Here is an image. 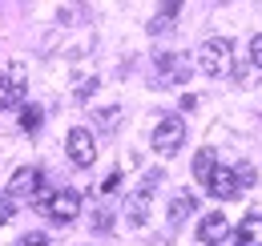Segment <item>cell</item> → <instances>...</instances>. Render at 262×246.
I'll return each mask as SVG.
<instances>
[{
	"instance_id": "obj_8",
	"label": "cell",
	"mask_w": 262,
	"mask_h": 246,
	"mask_svg": "<svg viewBox=\"0 0 262 246\" xmlns=\"http://www.w3.org/2000/svg\"><path fill=\"white\" fill-rule=\"evenodd\" d=\"M158 77H162V85H178L190 77V61L178 53H158Z\"/></svg>"
},
{
	"instance_id": "obj_10",
	"label": "cell",
	"mask_w": 262,
	"mask_h": 246,
	"mask_svg": "<svg viewBox=\"0 0 262 246\" xmlns=\"http://www.w3.org/2000/svg\"><path fill=\"white\" fill-rule=\"evenodd\" d=\"M206 190H210V198H234L238 194V182H234V170H214L210 174V182H206Z\"/></svg>"
},
{
	"instance_id": "obj_15",
	"label": "cell",
	"mask_w": 262,
	"mask_h": 246,
	"mask_svg": "<svg viewBox=\"0 0 262 246\" xmlns=\"http://www.w3.org/2000/svg\"><path fill=\"white\" fill-rule=\"evenodd\" d=\"M234 182H238V190H242V186H254L258 182L254 166H250V161H238V166H234Z\"/></svg>"
},
{
	"instance_id": "obj_1",
	"label": "cell",
	"mask_w": 262,
	"mask_h": 246,
	"mask_svg": "<svg viewBox=\"0 0 262 246\" xmlns=\"http://www.w3.org/2000/svg\"><path fill=\"white\" fill-rule=\"evenodd\" d=\"M230 65H234V45H230L226 36L202 40V49H198V69H202L206 77H226Z\"/></svg>"
},
{
	"instance_id": "obj_21",
	"label": "cell",
	"mask_w": 262,
	"mask_h": 246,
	"mask_svg": "<svg viewBox=\"0 0 262 246\" xmlns=\"http://www.w3.org/2000/svg\"><path fill=\"white\" fill-rule=\"evenodd\" d=\"M8 218H12V202H8V198H0V226H4Z\"/></svg>"
},
{
	"instance_id": "obj_20",
	"label": "cell",
	"mask_w": 262,
	"mask_h": 246,
	"mask_svg": "<svg viewBox=\"0 0 262 246\" xmlns=\"http://www.w3.org/2000/svg\"><path fill=\"white\" fill-rule=\"evenodd\" d=\"M117 186H121V174H117V170H113V174H109V178H105V182H101V194H113V190H117Z\"/></svg>"
},
{
	"instance_id": "obj_2",
	"label": "cell",
	"mask_w": 262,
	"mask_h": 246,
	"mask_svg": "<svg viewBox=\"0 0 262 246\" xmlns=\"http://www.w3.org/2000/svg\"><path fill=\"white\" fill-rule=\"evenodd\" d=\"M65 150H69V161H73V166H81V170L97 161V141H93V133H89L85 125H73V129H69Z\"/></svg>"
},
{
	"instance_id": "obj_14",
	"label": "cell",
	"mask_w": 262,
	"mask_h": 246,
	"mask_svg": "<svg viewBox=\"0 0 262 246\" xmlns=\"http://www.w3.org/2000/svg\"><path fill=\"white\" fill-rule=\"evenodd\" d=\"M40 121H45L40 105H25V109H20V125H25V133H36V129H40Z\"/></svg>"
},
{
	"instance_id": "obj_6",
	"label": "cell",
	"mask_w": 262,
	"mask_h": 246,
	"mask_svg": "<svg viewBox=\"0 0 262 246\" xmlns=\"http://www.w3.org/2000/svg\"><path fill=\"white\" fill-rule=\"evenodd\" d=\"M158 182H162V174H158V170H154V174H145V182L137 186V194L129 198V222H133V226H141V222H145V206H149V198H154Z\"/></svg>"
},
{
	"instance_id": "obj_3",
	"label": "cell",
	"mask_w": 262,
	"mask_h": 246,
	"mask_svg": "<svg viewBox=\"0 0 262 246\" xmlns=\"http://www.w3.org/2000/svg\"><path fill=\"white\" fill-rule=\"evenodd\" d=\"M182 141H186V125H182V117H162L158 129H154V150H158L162 157H173L178 150H182Z\"/></svg>"
},
{
	"instance_id": "obj_4",
	"label": "cell",
	"mask_w": 262,
	"mask_h": 246,
	"mask_svg": "<svg viewBox=\"0 0 262 246\" xmlns=\"http://www.w3.org/2000/svg\"><path fill=\"white\" fill-rule=\"evenodd\" d=\"M25 89H29L25 69H20V65H8V69L0 73V113L12 109V105H20V101H25Z\"/></svg>"
},
{
	"instance_id": "obj_18",
	"label": "cell",
	"mask_w": 262,
	"mask_h": 246,
	"mask_svg": "<svg viewBox=\"0 0 262 246\" xmlns=\"http://www.w3.org/2000/svg\"><path fill=\"white\" fill-rule=\"evenodd\" d=\"M16 246H53V242H49V234H40V230H33V234H25V238H20Z\"/></svg>"
},
{
	"instance_id": "obj_19",
	"label": "cell",
	"mask_w": 262,
	"mask_h": 246,
	"mask_svg": "<svg viewBox=\"0 0 262 246\" xmlns=\"http://www.w3.org/2000/svg\"><path fill=\"white\" fill-rule=\"evenodd\" d=\"M250 65H258V69H262V32L250 40Z\"/></svg>"
},
{
	"instance_id": "obj_7",
	"label": "cell",
	"mask_w": 262,
	"mask_h": 246,
	"mask_svg": "<svg viewBox=\"0 0 262 246\" xmlns=\"http://www.w3.org/2000/svg\"><path fill=\"white\" fill-rule=\"evenodd\" d=\"M77 214H81V194H77V190H57L53 202H49V218H57V222H73Z\"/></svg>"
},
{
	"instance_id": "obj_16",
	"label": "cell",
	"mask_w": 262,
	"mask_h": 246,
	"mask_svg": "<svg viewBox=\"0 0 262 246\" xmlns=\"http://www.w3.org/2000/svg\"><path fill=\"white\" fill-rule=\"evenodd\" d=\"M173 16H178V4H165V8H162V16H158V20L149 25V32H162V29H169V25H173Z\"/></svg>"
},
{
	"instance_id": "obj_11",
	"label": "cell",
	"mask_w": 262,
	"mask_h": 246,
	"mask_svg": "<svg viewBox=\"0 0 262 246\" xmlns=\"http://www.w3.org/2000/svg\"><path fill=\"white\" fill-rule=\"evenodd\" d=\"M194 206H198V198L190 194V190H182V194H173V198H169V226H182L186 218L194 214Z\"/></svg>"
},
{
	"instance_id": "obj_12",
	"label": "cell",
	"mask_w": 262,
	"mask_h": 246,
	"mask_svg": "<svg viewBox=\"0 0 262 246\" xmlns=\"http://www.w3.org/2000/svg\"><path fill=\"white\" fill-rule=\"evenodd\" d=\"M238 246H262V214H246L238 226Z\"/></svg>"
},
{
	"instance_id": "obj_9",
	"label": "cell",
	"mask_w": 262,
	"mask_h": 246,
	"mask_svg": "<svg viewBox=\"0 0 262 246\" xmlns=\"http://www.w3.org/2000/svg\"><path fill=\"white\" fill-rule=\"evenodd\" d=\"M226 234H230V222L226 214H206L202 218V226H198V242H206V246H214V242H226Z\"/></svg>"
},
{
	"instance_id": "obj_5",
	"label": "cell",
	"mask_w": 262,
	"mask_h": 246,
	"mask_svg": "<svg viewBox=\"0 0 262 246\" xmlns=\"http://www.w3.org/2000/svg\"><path fill=\"white\" fill-rule=\"evenodd\" d=\"M36 190H40V170L36 166H20L8 178V202L12 198H36Z\"/></svg>"
},
{
	"instance_id": "obj_17",
	"label": "cell",
	"mask_w": 262,
	"mask_h": 246,
	"mask_svg": "<svg viewBox=\"0 0 262 246\" xmlns=\"http://www.w3.org/2000/svg\"><path fill=\"white\" fill-rule=\"evenodd\" d=\"M97 121L105 125V129H113V125L121 121V109H117V105H109V109H101V113H97Z\"/></svg>"
},
{
	"instance_id": "obj_13",
	"label": "cell",
	"mask_w": 262,
	"mask_h": 246,
	"mask_svg": "<svg viewBox=\"0 0 262 246\" xmlns=\"http://www.w3.org/2000/svg\"><path fill=\"white\" fill-rule=\"evenodd\" d=\"M214 170H218V157H214V146H202V150L194 154V178H198L202 186H206Z\"/></svg>"
}]
</instances>
